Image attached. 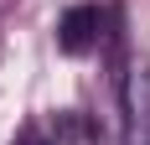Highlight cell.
Listing matches in <instances>:
<instances>
[{
	"mask_svg": "<svg viewBox=\"0 0 150 145\" xmlns=\"http://www.w3.org/2000/svg\"><path fill=\"white\" fill-rule=\"evenodd\" d=\"M124 145H150V62L135 57L124 68Z\"/></svg>",
	"mask_w": 150,
	"mask_h": 145,
	"instance_id": "obj_2",
	"label": "cell"
},
{
	"mask_svg": "<svg viewBox=\"0 0 150 145\" xmlns=\"http://www.w3.org/2000/svg\"><path fill=\"white\" fill-rule=\"evenodd\" d=\"M11 145H57V130H52V119H47V124H42V119H31Z\"/></svg>",
	"mask_w": 150,
	"mask_h": 145,
	"instance_id": "obj_3",
	"label": "cell"
},
{
	"mask_svg": "<svg viewBox=\"0 0 150 145\" xmlns=\"http://www.w3.org/2000/svg\"><path fill=\"white\" fill-rule=\"evenodd\" d=\"M109 26H114V5H98V0H83L73 11H62L57 21V47L67 57H83V52H98L109 42Z\"/></svg>",
	"mask_w": 150,
	"mask_h": 145,
	"instance_id": "obj_1",
	"label": "cell"
}]
</instances>
